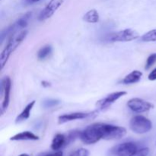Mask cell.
<instances>
[{
	"instance_id": "cell-26",
	"label": "cell",
	"mask_w": 156,
	"mask_h": 156,
	"mask_svg": "<svg viewBox=\"0 0 156 156\" xmlns=\"http://www.w3.org/2000/svg\"><path fill=\"white\" fill-rule=\"evenodd\" d=\"M41 1V0H23L25 4H32V3H34V2H37Z\"/></svg>"
},
{
	"instance_id": "cell-5",
	"label": "cell",
	"mask_w": 156,
	"mask_h": 156,
	"mask_svg": "<svg viewBox=\"0 0 156 156\" xmlns=\"http://www.w3.org/2000/svg\"><path fill=\"white\" fill-rule=\"evenodd\" d=\"M137 150V146L132 142L123 143L111 148L108 156H131Z\"/></svg>"
},
{
	"instance_id": "cell-12",
	"label": "cell",
	"mask_w": 156,
	"mask_h": 156,
	"mask_svg": "<svg viewBox=\"0 0 156 156\" xmlns=\"http://www.w3.org/2000/svg\"><path fill=\"white\" fill-rule=\"evenodd\" d=\"M12 141H26V140H38L39 137L34 133L30 131H24V132L19 133L18 134H15L10 139Z\"/></svg>"
},
{
	"instance_id": "cell-21",
	"label": "cell",
	"mask_w": 156,
	"mask_h": 156,
	"mask_svg": "<svg viewBox=\"0 0 156 156\" xmlns=\"http://www.w3.org/2000/svg\"><path fill=\"white\" fill-rule=\"evenodd\" d=\"M156 62V53H152L151 54L150 56L148 57L147 60H146V67L145 69H149L152 66L154 65Z\"/></svg>"
},
{
	"instance_id": "cell-3",
	"label": "cell",
	"mask_w": 156,
	"mask_h": 156,
	"mask_svg": "<svg viewBox=\"0 0 156 156\" xmlns=\"http://www.w3.org/2000/svg\"><path fill=\"white\" fill-rule=\"evenodd\" d=\"M129 127L133 132L137 134H144L149 132L152 128V123L149 119L143 116H135L129 123Z\"/></svg>"
},
{
	"instance_id": "cell-7",
	"label": "cell",
	"mask_w": 156,
	"mask_h": 156,
	"mask_svg": "<svg viewBox=\"0 0 156 156\" xmlns=\"http://www.w3.org/2000/svg\"><path fill=\"white\" fill-rule=\"evenodd\" d=\"M12 88V81L9 76L3 78L1 82V113L2 114L8 108L10 101V92Z\"/></svg>"
},
{
	"instance_id": "cell-27",
	"label": "cell",
	"mask_w": 156,
	"mask_h": 156,
	"mask_svg": "<svg viewBox=\"0 0 156 156\" xmlns=\"http://www.w3.org/2000/svg\"><path fill=\"white\" fill-rule=\"evenodd\" d=\"M42 85L44 87H49L50 85V84L49 83V82H45V81H44V82H42Z\"/></svg>"
},
{
	"instance_id": "cell-18",
	"label": "cell",
	"mask_w": 156,
	"mask_h": 156,
	"mask_svg": "<svg viewBox=\"0 0 156 156\" xmlns=\"http://www.w3.org/2000/svg\"><path fill=\"white\" fill-rule=\"evenodd\" d=\"M52 53V47L50 45H45L41 47L37 53V58L41 60L47 59Z\"/></svg>"
},
{
	"instance_id": "cell-17",
	"label": "cell",
	"mask_w": 156,
	"mask_h": 156,
	"mask_svg": "<svg viewBox=\"0 0 156 156\" xmlns=\"http://www.w3.org/2000/svg\"><path fill=\"white\" fill-rule=\"evenodd\" d=\"M84 21L88 23H97L99 21V14L95 9H91L87 12L83 17Z\"/></svg>"
},
{
	"instance_id": "cell-15",
	"label": "cell",
	"mask_w": 156,
	"mask_h": 156,
	"mask_svg": "<svg viewBox=\"0 0 156 156\" xmlns=\"http://www.w3.org/2000/svg\"><path fill=\"white\" fill-rule=\"evenodd\" d=\"M142 76H143V73L139 70H134V71L131 72L129 74L125 76L124 79H123V84H134L136 82H140Z\"/></svg>"
},
{
	"instance_id": "cell-16",
	"label": "cell",
	"mask_w": 156,
	"mask_h": 156,
	"mask_svg": "<svg viewBox=\"0 0 156 156\" xmlns=\"http://www.w3.org/2000/svg\"><path fill=\"white\" fill-rule=\"evenodd\" d=\"M31 15V12H27V13L24 14V15L20 17V18L17 20L16 22H15L17 30H22V29L25 28L27 26V24H28L29 20L30 19Z\"/></svg>"
},
{
	"instance_id": "cell-23",
	"label": "cell",
	"mask_w": 156,
	"mask_h": 156,
	"mask_svg": "<svg viewBox=\"0 0 156 156\" xmlns=\"http://www.w3.org/2000/svg\"><path fill=\"white\" fill-rule=\"evenodd\" d=\"M89 152L85 149H79L75 151L69 156H88Z\"/></svg>"
},
{
	"instance_id": "cell-20",
	"label": "cell",
	"mask_w": 156,
	"mask_h": 156,
	"mask_svg": "<svg viewBox=\"0 0 156 156\" xmlns=\"http://www.w3.org/2000/svg\"><path fill=\"white\" fill-rule=\"evenodd\" d=\"M60 104V101L57 99H46L43 101L42 105L44 108H51L53 107L57 106L58 105Z\"/></svg>"
},
{
	"instance_id": "cell-8",
	"label": "cell",
	"mask_w": 156,
	"mask_h": 156,
	"mask_svg": "<svg viewBox=\"0 0 156 156\" xmlns=\"http://www.w3.org/2000/svg\"><path fill=\"white\" fill-rule=\"evenodd\" d=\"M127 106L131 111L136 113L146 112L154 108L153 105H152L150 102H148L139 98L130 99L127 102Z\"/></svg>"
},
{
	"instance_id": "cell-28",
	"label": "cell",
	"mask_w": 156,
	"mask_h": 156,
	"mask_svg": "<svg viewBox=\"0 0 156 156\" xmlns=\"http://www.w3.org/2000/svg\"><path fill=\"white\" fill-rule=\"evenodd\" d=\"M18 156H29L28 155H27V154H21V155H18Z\"/></svg>"
},
{
	"instance_id": "cell-14",
	"label": "cell",
	"mask_w": 156,
	"mask_h": 156,
	"mask_svg": "<svg viewBox=\"0 0 156 156\" xmlns=\"http://www.w3.org/2000/svg\"><path fill=\"white\" fill-rule=\"evenodd\" d=\"M35 105V101H33L30 102L27 106L24 108V109L23 110L22 112L19 114V115L17 117L16 120H15V123H21V122L24 121V120H27V119L30 117V112H31L32 109H33L34 106Z\"/></svg>"
},
{
	"instance_id": "cell-13",
	"label": "cell",
	"mask_w": 156,
	"mask_h": 156,
	"mask_svg": "<svg viewBox=\"0 0 156 156\" xmlns=\"http://www.w3.org/2000/svg\"><path fill=\"white\" fill-rule=\"evenodd\" d=\"M66 143V137L63 134L58 133L53 137L51 143V149L54 151H58L63 147Z\"/></svg>"
},
{
	"instance_id": "cell-24",
	"label": "cell",
	"mask_w": 156,
	"mask_h": 156,
	"mask_svg": "<svg viewBox=\"0 0 156 156\" xmlns=\"http://www.w3.org/2000/svg\"><path fill=\"white\" fill-rule=\"evenodd\" d=\"M149 79L150 81H155L156 80V68L154 69L150 73H149V76H148Z\"/></svg>"
},
{
	"instance_id": "cell-25",
	"label": "cell",
	"mask_w": 156,
	"mask_h": 156,
	"mask_svg": "<svg viewBox=\"0 0 156 156\" xmlns=\"http://www.w3.org/2000/svg\"><path fill=\"white\" fill-rule=\"evenodd\" d=\"M62 155H63L62 152H61V151H58V152H53V153L47 154V155H45L44 156H62Z\"/></svg>"
},
{
	"instance_id": "cell-22",
	"label": "cell",
	"mask_w": 156,
	"mask_h": 156,
	"mask_svg": "<svg viewBox=\"0 0 156 156\" xmlns=\"http://www.w3.org/2000/svg\"><path fill=\"white\" fill-rule=\"evenodd\" d=\"M149 153V148H143V149H137L131 156H147Z\"/></svg>"
},
{
	"instance_id": "cell-6",
	"label": "cell",
	"mask_w": 156,
	"mask_h": 156,
	"mask_svg": "<svg viewBox=\"0 0 156 156\" xmlns=\"http://www.w3.org/2000/svg\"><path fill=\"white\" fill-rule=\"evenodd\" d=\"M139 37L140 35L135 30L128 28L111 34L108 36V40L111 42H127L137 39Z\"/></svg>"
},
{
	"instance_id": "cell-4",
	"label": "cell",
	"mask_w": 156,
	"mask_h": 156,
	"mask_svg": "<svg viewBox=\"0 0 156 156\" xmlns=\"http://www.w3.org/2000/svg\"><path fill=\"white\" fill-rule=\"evenodd\" d=\"M101 126L104 140H119L123 138L126 133V129L122 126L102 123H101Z\"/></svg>"
},
{
	"instance_id": "cell-2",
	"label": "cell",
	"mask_w": 156,
	"mask_h": 156,
	"mask_svg": "<svg viewBox=\"0 0 156 156\" xmlns=\"http://www.w3.org/2000/svg\"><path fill=\"white\" fill-rule=\"evenodd\" d=\"M82 143L86 145H91L98 143L99 140L103 139L101 123H93L87 126L79 135Z\"/></svg>"
},
{
	"instance_id": "cell-1",
	"label": "cell",
	"mask_w": 156,
	"mask_h": 156,
	"mask_svg": "<svg viewBox=\"0 0 156 156\" xmlns=\"http://www.w3.org/2000/svg\"><path fill=\"white\" fill-rule=\"evenodd\" d=\"M27 30H21L20 31H16L9 37V39L6 44L5 47L3 49L0 56V65L1 69H3L7 63L11 55L17 50L18 47L21 45L25 37H27Z\"/></svg>"
},
{
	"instance_id": "cell-19",
	"label": "cell",
	"mask_w": 156,
	"mask_h": 156,
	"mask_svg": "<svg viewBox=\"0 0 156 156\" xmlns=\"http://www.w3.org/2000/svg\"><path fill=\"white\" fill-rule=\"evenodd\" d=\"M141 40L144 42H156V29L149 30L143 34Z\"/></svg>"
},
{
	"instance_id": "cell-9",
	"label": "cell",
	"mask_w": 156,
	"mask_h": 156,
	"mask_svg": "<svg viewBox=\"0 0 156 156\" xmlns=\"http://www.w3.org/2000/svg\"><path fill=\"white\" fill-rule=\"evenodd\" d=\"M62 3H63V0H50L47 6L41 11L39 17H38V19L40 21H45V20L50 18V17L53 16L56 10L62 5Z\"/></svg>"
},
{
	"instance_id": "cell-10",
	"label": "cell",
	"mask_w": 156,
	"mask_h": 156,
	"mask_svg": "<svg viewBox=\"0 0 156 156\" xmlns=\"http://www.w3.org/2000/svg\"><path fill=\"white\" fill-rule=\"evenodd\" d=\"M127 93L126 91H117V92L111 93V94H108L107 97H105V98H102L101 100L98 101L97 102V107L100 110L103 111V110L107 109V108H109L111 105L114 103L116 101L118 100L119 98H122L123 96L126 95Z\"/></svg>"
},
{
	"instance_id": "cell-11",
	"label": "cell",
	"mask_w": 156,
	"mask_h": 156,
	"mask_svg": "<svg viewBox=\"0 0 156 156\" xmlns=\"http://www.w3.org/2000/svg\"><path fill=\"white\" fill-rule=\"evenodd\" d=\"M91 115L89 113H85V112H75L71 113V114H63V115L59 116L58 120H59V123L62 124V123H67V122L73 121V120H82V119H85Z\"/></svg>"
}]
</instances>
